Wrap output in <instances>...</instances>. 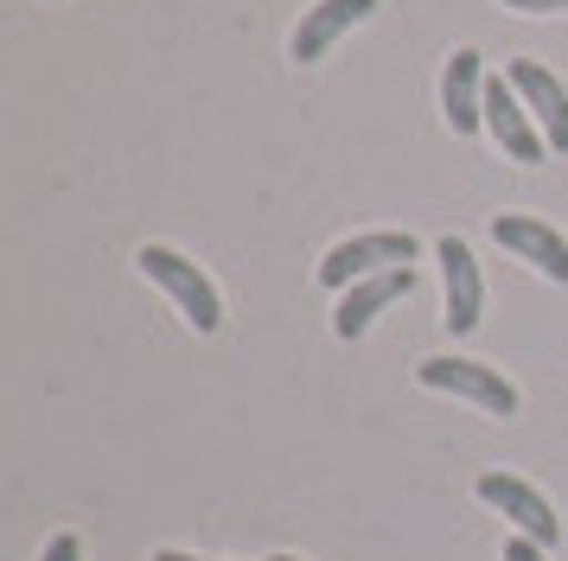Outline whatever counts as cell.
<instances>
[{"label": "cell", "mask_w": 568, "mask_h": 561, "mask_svg": "<svg viewBox=\"0 0 568 561\" xmlns=\"http://www.w3.org/2000/svg\"><path fill=\"white\" fill-rule=\"evenodd\" d=\"M440 115L454 134H479L486 128V58L473 45H460L440 71Z\"/></svg>", "instance_id": "10"}, {"label": "cell", "mask_w": 568, "mask_h": 561, "mask_svg": "<svg viewBox=\"0 0 568 561\" xmlns=\"http://www.w3.org/2000/svg\"><path fill=\"white\" fill-rule=\"evenodd\" d=\"M39 561H83V542L64 530V536H52V542H45V555H39Z\"/></svg>", "instance_id": "12"}, {"label": "cell", "mask_w": 568, "mask_h": 561, "mask_svg": "<svg viewBox=\"0 0 568 561\" xmlns=\"http://www.w3.org/2000/svg\"><path fill=\"white\" fill-rule=\"evenodd\" d=\"M491 243L511 249L517 262H530L537 275H549L556 287H568V243L542 217H524V211H498L491 217Z\"/></svg>", "instance_id": "8"}, {"label": "cell", "mask_w": 568, "mask_h": 561, "mask_svg": "<svg viewBox=\"0 0 568 561\" xmlns=\"http://www.w3.org/2000/svg\"><path fill=\"white\" fill-rule=\"evenodd\" d=\"M435 262H440V287H447V332L466 338V332L479 326V313H486V275H479V255L466 249L460 236H440L435 243Z\"/></svg>", "instance_id": "5"}, {"label": "cell", "mask_w": 568, "mask_h": 561, "mask_svg": "<svg viewBox=\"0 0 568 561\" xmlns=\"http://www.w3.org/2000/svg\"><path fill=\"white\" fill-rule=\"evenodd\" d=\"M486 134L505 147V160H517V166H537L542 153H549L542 128L530 122L524 96L511 90V76H486Z\"/></svg>", "instance_id": "7"}, {"label": "cell", "mask_w": 568, "mask_h": 561, "mask_svg": "<svg viewBox=\"0 0 568 561\" xmlns=\"http://www.w3.org/2000/svg\"><path fill=\"white\" fill-rule=\"evenodd\" d=\"M505 561H549V549L530 542V536H511V542H505Z\"/></svg>", "instance_id": "13"}, {"label": "cell", "mask_w": 568, "mask_h": 561, "mask_svg": "<svg viewBox=\"0 0 568 561\" xmlns=\"http://www.w3.org/2000/svg\"><path fill=\"white\" fill-rule=\"evenodd\" d=\"M409 294H415V268H384V275H371V280H352L333 306V332L338 338H364L384 306L409 300Z\"/></svg>", "instance_id": "11"}, {"label": "cell", "mask_w": 568, "mask_h": 561, "mask_svg": "<svg viewBox=\"0 0 568 561\" xmlns=\"http://www.w3.org/2000/svg\"><path fill=\"white\" fill-rule=\"evenodd\" d=\"M415 382L422 389H440V396H460V402L486 408V415H517V389L491 364H473V357H422L415 364Z\"/></svg>", "instance_id": "3"}, {"label": "cell", "mask_w": 568, "mask_h": 561, "mask_svg": "<svg viewBox=\"0 0 568 561\" xmlns=\"http://www.w3.org/2000/svg\"><path fill=\"white\" fill-rule=\"evenodd\" d=\"M148 561H205V555H185V549H154Z\"/></svg>", "instance_id": "15"}, {"label": "cell", "mask_w": 568, "mask_h": 561, "mask_svg": "<svg viewBox=\"0 0 568 561\" xmlns=\"http://www.w3.org/2000/svg\"><path fill=\"white\" fill-rule=\"evenodd\" d=\"M415 249H422V243H415L409 230H371V236H345V243H333V249H326V262H320V287L345 294L352 280H371V275H384V268H409Z\"/></svg>", "instance_id": "2"}, {"label": "cell", "mask_w": 568, "mask_h": 561, "mask_svg": "<svg viewBox=\"0 0 568 561\" xmlns=\"http://www.w3.org/2000/svg\"><path fill=\"white\" fill-rule=\"evenodd\" d=\"M473 491H479V504H491L517 536H530V542H542V549L562 542V517H556V504H549L530 479H517V472H479Z\"/></svg>", "instance_id": "4"}, {"label": "cell", "mask_w": 568, "mask_h": 561, "mask_svg": "<svg viewBox=\"0 0 568 561\" xmlns=\"http://www.w3.org/2000/svg\"><path fill=\"white\" fill-rule=\"evenodd\" d=\"M134 268L154 280L166 300L185 313V326L192 332H217L224 326V300H217V287H211V275L199 268V262H185L180 249H166V243H148V249L134 255Z\"/></svg>", "instance_id": "1"}, {"label": "cell", "mask_w": 568, "mask_h": 561, "mask_svg": "<svg viewBox=\"0 0 568 561\" xmlns=\"http://www.w3.org/2000/svg\"><path fill=\"white\" fill-rule=\"evenodd\" d=\"M268 561H301V555H268Z\"/></svg>", "instance_id": "16"}, {"label": "cell", "mask_w": 568, "mask_h": 561, "mask_svg": "<svg viewBox=\"0 0 568 561\" xmlns=\"http://www.w3.org/2000/svg\"><path fill=\"white\" fill-rule=\"evenodd\" d=\"M377 13V0H313L307 13H301V26H294V39H287V58L294 64H320L326 51L352 32V26H364Z\"/></svg>", "instance_id": "9"}, {"label": "cell", "mask_w": 568, "mask_h": 561, "mask_svg": "<svg viewBox=\"0 0 568 561\" xmlns=\"http://www.w3.org/2000/svg\"><path fill=\"white\" fill-rule=\"evenodd\" d=\"M505 76H511V90L524 96L530 122L542 128L549 153H568V83L549 71V64H537V58H511V64H505Z\"/></svg>", "instance_id": "6"}, {"label": "cell", "mask_w": 568, "mask_h": 561, "mask_svg": "<svg viewBox=\"0 0 568 561\" xmlns=\"http://www.w3.org/2000/svg\"><path fill=\"white\" fill-rule=\"evenodd\" d=\"M517 13H568V0H505Z\"/></svg>", "instance_id": "14"}]
</instances>
